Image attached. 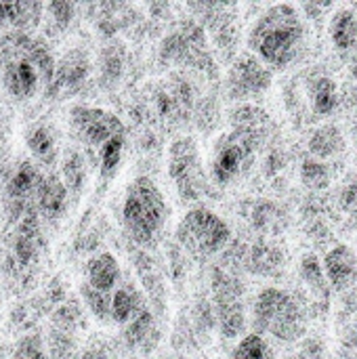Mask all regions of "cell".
<instances>
[{"instance_id": "6da1fadb", "label": "cell", "mask_w": 357, "mask_h": 359, "mask_svg": "<svg viewBox=\"0 0 357 359\" xmlns=\"http://www.w3.org/2000/svg\"><path fill=\"white\" fill-rule=\"evenodd\" d=\"M307 42V25L295 4H271L250 25L248 53L259 57L269 69L290 67Z\"/></svg>"}, {"instance_id": "7a4b0ae2", "label": "cell", "mask_w": 357, "mask_h": 359, "mask_svg": "<svg viewBox=\"0 0 357 359\" xmlns=\"http://www.w3.org/2000/svg\"><path fill=\"white\" fill-rule=\"evenodd\" d=\"M168 221V202L158 183L149 177H137L122 200V225L128 238L139 246H154Z\"/></svg>"}, {"instance_id": "3957f363", "label": "cell", "mask_w": 357, "mask_h": 359, "mask_svg": "<svg viewBox=\"0 0 357 359\" xmlns=\"http://www.w3.org/2000/svg\"><path fill=\"white\" fill-rule=\"evenodd\" d=\"M252 332L276 339L280 343H295L307 330V316L303 303L288 290L267 286L257 292L250 309Z\"/></svg>"}, {"instance_id": "277c9868", "label": "cell", "mask_w": 357, "mask_h": 359, "mask_svg": "<svg viewBox=\"0 0 357 359\" xmlns=\"http://www.w3.org/2000/svg\"><path fill=\"white\" fill-rule=\"evenodd\" d=\"M2 84L15 99H32L40 86L53 80V59L40 44L13 38L2 50Z\"/></svg>"}, {"instance_id": "5b68a950", "label": "cell", "mask_w": 357, "mask_h": 359, "mask_svg": "<svg viewBox=\"0 0 357 359\" xmlns=\"http://www.w3.org/2000/svg\"><path fill=\"white\" fill-rule=\"evenodd\" d=\"M265 139L267 133L246 126H231L227 133L219 135L210 149L208 162V175L213 183L225 187L242 179L255 164L257 151Z\"/></svg>"}, {"instance_id": "8992f818", "label": "cell", "mask_w": 357, "mask_h": 359, "mask_svg": "<svg viewBox=\"0 0 357 359\" xmlns=\"http://www.w3.org/2000/svg\"><path fill=\"white\" fill-rule=\"evenodd\" d=\"M177 246L196 261H208L223 252L231 242L229 223L206 206L189 208L175 229Z\"/></svg>"}, {"instance_id": "52a82bcc", "label": "cell", "mask_w": 357, "mask_h": 359, "mask_svg": "<svg viewBox=\"0 0 357 359\" xmlns=\"http://www.w3.org/2000/svg\"><path fill=\"white\" fill-rule=\"evenodd\" d=\"M168 177L179 198L187 204L200 202L206 194V172L200 145L194 137H179L168 147Z\"/></svg>"}, {"instance_id": "ba28073f", "label": "cell", "mask_w": 357, "mask_h": 359, "mask_svg": "<svg viewBox=\"0 0 357 359\" xmlns=\"http://www.w3.org/2000/svg\"><path fill=\"white\" fill-rule=\"evenodd\" d=\"M162 59L179 65H187L200 72L215 74L217 63L210 48L206 46L204 29L194 21L179 23L162 42Z\"/></svg>"}, {"instance_id": "9c48e42d", "label": "cell", "mask_w": 357, "mask_h": 359, "mask_svg": "<svg viewBox=\"0 0 357 359\" xmlns=\"http://www.w3.org/2000/svg\"><path fill=\"white\" fill-rule=\"evenodd\" d=\"M274 82V69H269L252 53H242L234 59L225 76V95L234 103H250L269 90Z\"/></svg>"}, {"instance_id": "30bf717a", "label": "cell", "mask_w": 357, "mask_h": 359, "mask_svg": "<svg viewBox=\"0 0 357 359\" xmlns=\"http://www.w3.org/2000/svg\"><path fill=\"white\" fill-rule=\"evenodd\" d=\"M69 122H72L76 137L82 143H86L90 147H99V149L114 137L126 135L122 120L101 107L76 105L69 111Z\"/></svg>"}, {"instance_id": "8fae6325", "label": "cell", "mask_w": 357, "mask_h": 359, "mask_svg": "<svg viewBox=\"0 0 357 359\" xmlns=\"http://www.w3.org/2000/svg\"><path fill=\"white\" fill-rule=\"evenodd\" d=\"M322 265L332 290L343 292L357 282V255L347 244H335L330 250H326Z\"/></svg>"}, {"instance_id": "7c38bea8", "label": "cell", "mask_w": 357, "mask_h": 359, "mask_svg": "<svg viewBox=\"0 0 357 359\" xmlns=\"http://www.w3.org/2000/svg\"><path fill=\"white\" fill-rule=\"evenodd\" d=\"M328 36L339 53L347 57L357 55V8L353 6L337 8L328 21Z\"/></svg>"}, {"instance_id": "4fadbf2b", "label": "cell", "mask_w": 357, "mask_h": 359, "mask_svg": "<svg viewBox=\"0 0 357 359\" xmlns=\"http://www.w3.org/2000/svg\"><path fill=\"white\" fill-rule=\"evenodd\" d=\"M120 263L112 252H99L86 263V284L103 294H114L120 286Z\"/></svg>"}, {"instance_id": "5bb4252c", "label": "cell", "mask_w": 357, "mask_h": 359, "mask_svg": "<svg viewBox=\"0 0 357 359\" xmlns=\"http://www.w3.org/2000/svg\"><path fill=\"white\" fill-rule=\"evenodd\" d=\"M307 99L318 116H332L341 105V93L335 78L318 74L307 80Z\"/></svg>"}, {"instance_id": "9a60e30c", "label": "cell", "mask_w": 357, "mask_h": 359, "mask_svg": "<svg viewBox=\"0 0 357 359\" xmlns=\"http://www.w3.org/2000/svg\"><path fill=\"white\" fill-rule=\"evenodd\" d=\"M307 149L311 154V158L316 160H322V162H328L341 154H345L347 149V141L341 133L339 126L335 124H324V126H318L309 141H307Z\"/></svg>"}, {"instance_id": "2e32d148", "label": "cell", "mask_w": 357, "mask_h": 359, "mask_svg": "<svg viewBox=\"0 0 357 359\" xmlns=\"http://www.w3.org/2000/svg\"><path fill=\"white\" fill-rule=\"evenodd\" d=\"M145 309L143 294L133 284H120L112 294V322L118 326H128Z\"/></svg>"}, {"instance_id": "e0dca14e", "label": "cell", "mask_w": 357, "mask_h": 359, "mask_svg": "<svg viewBox=\"0 0 357 359\" xmlns=\"http://www.w3.org/2000/svg\"><path fill=\"white\" fill-rule=\"evenodd\" d=\"M284 255L280 248L267 242H257L246 252V267L257 276H274L282 269Z\"/></svg>"}, {"instance_id": "ac0fdd59", "label": "cell", "mask_w": 357, "mask_h": 359, "mask_svg": "<svg viewBox=\"0 0 357 359\" xmlns=\"http://www.w3.org/2000/svg\"><path fill=\"white\" fill-rule=\"evenodd\" d=\"M299 273H301V280L303 284L307 286V290L318 299V301H324L328 303L330 299V284L326 280V273H324V265L320 261V257L316 252H307L303 259H301V265H299Z\"/></svg>"}, {"instance_id": "d6986e66", "label": "cell", "mask_w": 357, "mask_h": 359, "mask_svg": "<svg viewBox=\"0 0 357 359\" xmlns=\"http://www.w3.org/2000/svg\"><path fill=\"white\" fill-rule=\"evenodd\" d=\"M126 343L133 349H143V351H151L156 347L158 328H156V316L149 309H145L126 326Z\"/></svg>"}, {"instance_id": "ffe728a7", "label": "cell", "mask_w": 357, "mask_h": 359, "mask_svg": "<svg viewBox=\"0 0 357 359\" xmlns=\"http://www.w3.org/2000/svg\"><path fill=\"white\" fill-rule=\"evenodd\" d=\"M227 359H278V353L269 339L248 332L234 345Z\"/></svg>"}, {"instance_id": "44dd1931", "label": "cell", "mask_w": 357, "mask_h": 359, "mask_svg": "<svg viewBox=\"0 0 357 359\" xmlns=\"http://www.w3.org/2000/svg\"><path fill=\"white\" fill-rule=\"evenodd\" d=\"M332 168L328 162H322V160H316V158H309L303 162L301 166V181L307 189H314V191H322L326 189L330 183H332Z\"/></svg>"}, {"instance_id": "7402d4cb", "label": "cell", "mask_w": 357, "mask_h": 359, "mask_svg": "<svg viewBox=\"0 0 357 359\" xmlns=\"http://www.w3.org/2000/svg\"><path fill=\"white\" fill-rule=\"evenodd\" d=\"M38 200H40L42 212H46L50 217L59 215L65 206V185L57 177L42 181L40 189H38Z\"/></svg>"}, {"instance_id": "603a6c76", "label": "cell", "mask_w": 357, "mask_h": 359, "mask_svg": "<svg viewBox=\"0 0 357 359\" xmlns=\"http://www.w3.org/2000/svg\"><path fill=\"white\" fill-rule=\"evenodd\" d=\"M32 154L36 158H40L42 162H50L55 158V139L50 135V130L46 126H36L27 133L25 137Z\"/></svg>"}, {"instance_id": "cb8c5ba5", "label": "cell", "mask_w": 357, "mask_h": 359, "mask_svg": "<svg viewBox=\"0 0 357 359\" xmlns=\"http://www.w3.org/2000/svg\"><path fill=\"white\" fill-rule=\"evenodd\" d=\"M82 301L86 303V307L90 309V313L99 320V322H109L112 320V294H103L95 288H90L86 282L80 288Z\"/></svg>"}, {"instance_id": "d4e9b609", "label": "cell", "mask_w": 357, "mask_h": 359, "mask_svg": "<svg viewBox=\"0 0 357 359\" xmlns=\"http://www.w3.org/2000/svg\"><path fill=\"white\" fill-rule=\"evenodd\" d=\"M124 143H126V135H120V137H114L112 141H107L99 149V162H101V175L103 177H114V172L122 160Z\"/></svg>"}, {"instance_id": "484cf974", "label": "cell", "mask_w": 357, "mask_h": 359, "mask_svg": "<svg viewBox=\"0 0 357 359\" xmlns=\"http://www.w3.org/2000/svg\"><path fill=\"white\" fill-rule=\"evenodd\" d=\"M282 221V215H280V208L267 200H263V204H259L255 210H252V225L261 231H276L278 229V223Z\"/></svg>"}, {"instance_id": "4316f807", "label": "cell", "mask_w": 357, "mask_h": 359, "mask_svg": "<svg viewBox=\"0 0 357 359\" xmlns=\"http://www.w3.org/2000/svg\"><path fill=\"white\" fill-rule=\"evenodd\" d=\"M337 200H339V206L343 212H347L351 219H357V177L351 175L347 177L341 187H339V194H337Z\"/></svg>"}, {"instance_id": "83f0119b", "label": "cell", "mask_w": 357, "mask_h": 359, "mask_svg": "<svg viewBox=\"0 0 357 359\" xmlns=\"http://www.w3.org/2000/svg\"><path fill=\"white\" fill-rule=\"evenodd\" d=\"M36 183H38V177H36L34 168H32L29 164H23V166L15 172L13 181H11V189H13L15 194H27V191L32 189V185H36Z\"/></svg>"}, {"instance_id": "f1b7e54d", "label": "cell", "mask_w": 357, "mask_h": 359, "mask_svg": "<svg viewBox=\"0 0 357 359\" xmlns=\"http://www.w3.org/2000/svg\"><path fill=\"white\" fill-rule=\"evenodd\" d=\"M15 359H46V355H44L40 341L36 337H32V339H25L19 343V347L15 351Z\"/></svg>"}, {"instance_id": "f546056e", "label": "cell", "mask_w": 357, "mask_h": 359, "mask_svg": "<svg viewBox=\"0 0 357 359\" xmlns=\"http://www.w3.org/2000/svg\"><path fill=\"white\" fill-rule=\"evenodd\" d=\"M65 175L69 179V187L80 189L82 179H84V168H82V160L78 156L67 158V162H65Z\"/></svg>"}, {"instance_id": "4dcf8cb0", "label": "cell", "mask_w": 357, "mask_h": 359, "mask_svg": "<svg viewBox=\"0 0 357 359\" xmlns=\"http://www.w3.org/2000/svg\"><path fill=\"white\" fill-rule=\"evenodd\" d=\"M48 11L53 13V19H55V21H57L61 27H65V25L69 23V19H72V13H74L72 4H65V2L50 4V6H48Z\"/></svg>"}, {"instance_id": "1f68e13d", "label": "cell", "mask_w": 357, "mask_h": 359, "mask_svg": "<svg viewBox=\"0 0 357 359\" xmlns=\"http://www.w3.org/2000/svg\"><path fill=\"white\" fill-rule=\"evenodd\" d=\"M82 359H109V355H107V351H105V349H101V347H93V349H88V351H84Z\"/></svg>"}, {"instance_id": "d6a6232c", "label": "cell", "mask_w": 357, "mask_h": 359, "mask_svg": "<svg viewBox=\"0 0 357 359\" xmlns=\"http://www.w3.org/2000/svg\"><path fill=\"white\" fill-rule=\"evenodd\" d=\"M349 72H351V76L357 80V55L349 57Z\"/></svg>"}]
</instances>
